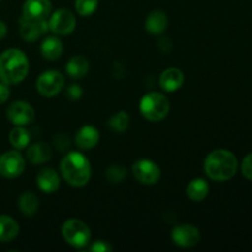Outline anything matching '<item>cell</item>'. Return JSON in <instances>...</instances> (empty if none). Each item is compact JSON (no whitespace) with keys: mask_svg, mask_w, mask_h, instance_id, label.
<instances>
[{"mask_svg":"<svg viewBox=\"0 0 252 252\" xmlns=\"http://www.w3.org/2000/svg\"><path fill=\"white\" fill-rule=\"evenodd\" d=\"M25 170V159L16 150L2 153L0 155V175L6 179L19 177Z\"/></svg>","mask_w":252,"mask_h":252,"instance_id":"8","label":"cell"},{"mask_svg":"<svg viewBox=\"0 0 252 252\" xmlns=\"http://www.w3.org/2000/svg\"><path fill=\"white\" fill-rule=\"evenodd\" d=\"M62 235L69 245L84 248L90 243L91 231L84 221L79 219H68L62 226Z\"/></svg>","mask_w":252,"mask_h":252,"instance_id":"5","label":"cell"},{"mask_svg":"<svg viewBox=\"0 0 252 252\" xmlns=\"http://www.w3.org/2000/svg\"><path fill=\"white\" fill-rule=\"evenodd\" d=\"M66 73L73 79H81L88 74L89 61L83 56H74L69 59L65 68Z\"/></svg>","mask_w":252,"mask_h":252,"instance_id":"20","label":"cell"},{"mask_svg":"<svg viewBox=\"0 0 252 252\" xmlns=\"http://www.w3.org/2000/svg\"><path fill=\"white\" fill-rule=\"evenodd\" d=\"M53 140L56 147L58 148L61 152H65V150L69 149V147H70V138H69L66 134H64V133H59V134H57L56 137L53 138Z\"/></svg>","mask_w":252,"mask_h":252,"instance_id":"28","label":"cell"},{"mask_svg":"<svg viewBox=\"0 0 252 252\" xmlns=\"http://www.w3.org/2000/svg\"><path fill=\"white\" fill-rule=\"evenodd\" d=\"M98 0H76L75 9L80 16H90L97 9Z\"/></svg>","mask_w":252,"mask_h":252,"instance_id":"27","label":"cell"},{"mask_svg":"<svg viewBox=\"0 0 252 252\" xmlns=\"http://www.w3.org/2000/svg\"><path fill=\"white\" fill-rule=\"evenodd\" d=\"M19 208L22 212L24 216L32 217L38 209V197L31 191L24 192L21 196L19 197Z\"/></svg>","mask_w":252,"mask_h":252,"instance_id":"23","label":"cell"},{"mask_svg":"<svg viewBox=\"0 0 252 252\" xmlns=\"http://www.w3.org/2000/svg\"><path fill=\"white\" fill-rule=\"evenodd\" d=\"M7 33V26L5 25V22L0 21V39L4 38Z\"/></svg>","mask_w":252,"mask_h":252,"instance_id":"33","label":"cell"},{"mask_svg":"<svg viewBox=\"0 0 252 252\" xmlns=\"http://www.w3.org/2000/svg\"><path fill=\"white\" fill-rule=\"evenodd\" d=\"M48 26L57 36H66L75 30L76 19L70 10L59 9L51 16Z\"/></svg>","mask_w":252,"mask_h":252,"instance_id":"7","label":"cell"},{"mask_svg":"<svg viewBox=\"0 0 252 252\" xmlns=\"http://www.w3.org/2000/svg\"><path fill=\"white\" fill-rule=\"evenodd\" d=\"M98 139H100L98 130L93 126H84L75 135L76 145L80 149H93L98 143Z\"/></svg>","mask_w":252,"mask_h":252,"instance_id":"16","label":"cell"},{"mask_svg":"<svg viewBox=\"0 0 252 252\" xmlns=\"http://www.w3.org/2000/svg\"><path fill=\"white\" fill-rule=\"evenodd\" d=\"M63 53V43L56 36H49L42 42L41 54L47 61H56Z\"/></svg>","mask_w":252,"mask_h":252,"instance_id":"19","label":"cell"},{"mask_svg":"<svg viewBox=\"0 0 252 252\" xmlns=\"http://www.w3.org/2000/svg\"><path fill=\"white\" fill-rule=\"evenodd\" d=\"M30 133L22 126H15L9 134V142L15 149H25L30 144Z\"/></svg>","mask_w":252,"mask_h":252,"instance_id":"24","label":"cell"},{"mask_svg":"<svg viewBox=\"0 0 252 252\" xmlns=\"http://www.w3.org/2000/svg\"><path fill=\"white\" fill-rule=\"evenodd\" d=\"M187 197L193 202H202L209 193V186L206 180L194 179L186 189Z\"/></svg>","mask_w":252,"mask_h":252,"instance_id":"21","label":"cell"},{"mask_svg":"<svg viewBox=\"0 0 252 252\" xmlns=\"http://www.w3.org/2000/svg\"><path fill=\"white\" fill-rule=\"evenodd\" d=\"M51 11L49 0H26L22 6V16L30 20H47Z\"/></svg>","mask_w":252,"mask_h":252,"instance_id":"13","label":"cell"},{"mask_svg":"<svg viewBox=\"0 0 252 252\" xmlns=\"http://www.w3.org/2000/svg\"><path fill=\"white\" fill-rule=\"evenodd\" d=\"M6 117L12 125L25 127L33 122L34 110L26 101H15L7 107Z\"/></svg>","mask_w":252,"mask_h":252,"instance_id":"10","label":"cell"},{"mask_svg":"<svg viewBox=\"0 0 252 252\" xmlns=\"http://www.w3.org/2000/svg\"><path fill=\"white\" fill-rule=\"evenodd\" d=\"M185 75L180 69L177 68H169L165 71H162L160 75L159 83L162 90L167 91V93H172L176 91L184 85Z\"/></svg>","mask_w":252,"mask_h":252,"instance_id":"14","label":"cell"},{"mask_svg":"<svg viewBox=\"0 0 252 252\" xmlns=\"http://www.w3.org/2000/svg\"><path fill=\"white\" fill-rule=\"evenodd\" d=\"M126 176H127V170L121 165H111L106 171V179L111 184H120L126 179Z\"/></svg>","mask_w":252,"mask_h":252,"instance_id":"26","label":"cell"},{"mask_svg":"<svg viewBox=\"0 0 252 252\" xmlns=\"http://www.w3.org/2000/svg\"><path fill=\"white\" fill-rule=\"evenodd\" d=\"M53 155L51 147L46 143H36L27 149V159L31 164L41 165L49 161Z\"/></svg>","mask_w":252,"mask_h":252,"instance_id":"18","label":"cell"},{"mask_svg":"<svg viewBox=\"0 0 252 252\" xmlns=\"http://www.w3.org/2000/svg\"><path fill=\"white\" fill-rule=\"evenodd\" d=\"M37 185L41 191L46 192V193H54L59 189L61 181H59L57 171L47 167V169L41 170L37 175Z\"/></svg>","mask_w":252,"mask_h":252,"instance_id":"15","label":"cell"},{"mask_svg":"<svg viewBox=\"0 0 252 252\" xmlns=\"http://www.w3.org/2000/svg\"><path fill=\"white\" fill-rule=\"evenodd\" d=\"M172 241L181 248H192L196 246L201 240V233L198 229L191 224H182L172 229Z\"/></svg>","mask_w":252,"mask_h":252,"instance_id":"11","label":"cell"},{"mask_svg":"<svg viewBox=\"0 0 252 252\" xmlns=\"http://www.w3.org/2000/svg\"><path fill=\"white\" fill-rule=\"evenodd\" d=\"M10 97V89L9 85L2 81H0V105L5 103L7 101V98Z\"/></svg>","mask_w":252,"mask_h":252,"instance_id":"32","label":"cell"},{"mask_svg":"<svg viewBox=\"0 0 252 252\" xmlns=\"http://www.w3.org/2000/svg\"><path fill=\"white\" fill-rule=\"evenodd\" d=\"M133 176L143 185H155L160 180L161 172L154 161L148 159L138 160L132 167Z\"/></svg>","mask_w":252,"mask_h":252,"instance_id":"9","label":"cell"},{"mask_svg":"<svg viewBox=\"0 0 252 252\" xmlns=\"http://www.w3.org/2000/svg\"><path fill=\"white\" fill-rule=\"evenodd\" d=\"M204 171L213 181H228L238 171V159L229 150H213L204 160Z\"/></svg>","mask_w":252,"mask_h":252,"instance_id":"2","label":"cell"},{"mask_svg":"<svg viewBox=\"0 0 252 252\" xmlns=\"http://www.w3.org/2000/svg\"><path fill=\"white\" fill-rule=\"evenodd\" d=\"M241 171L246 179L252 181V153L244 158L243 164H241Z\"/></svg>","mask_w":252,"mask_h":252,"instance_id":"29","label":"cell"},{"mask_svg":"<svg viewBox=\"0 0 252 252\" xmlns=\"http://www.w3.org/2000/svg\"><path fill=\"white\" fill-rule=\"evenodd\" d=\"M29 59L26 54L16 48L6 49L0 54V81L15 85L29 74Z\"/></svg>","mask_w":252,"mask_h":252,"instance_id":"1","label":"cell"},{"mask_svg":"<svg viewBox=\"0 0 252 252\" xmlns=\"http://www.w3.org/2000/svg\"><path fill=\"white\" fill-rule=\"evenodd\" d=\"M81 95H83V89L76 85V84H73V85L68 86V89H66V96L70 100H79Z\"/></svg>","mask_w":252,"mask_h":252,"instance_id":"30","label":"cell"},{"mask_svg":"<svg viewBox=\"0 0 252 252\" xmlns=\"http://www.w3.org/2000/svg\"><path fill=\"white\" fill-rule=\"evenodd\" d=\"M166 26L167 16L161 10H154V11H152L148 15L147 20H145V30L150 34H154V36L161 34L166 30Z\"/></svg>","mask_w":252,"mask_h":252,"instance_id":"17","label":"cell"},{"mask_svg":"<svg viewBox=\"0 0 252 252\" xmlns=\"http://www.w3.org/2000/svg\"><path fill=\"white\" fill-rule=\"evenodd\" d=\"M89 250L93 252H108L112 250V246H111L108 243H106V241L98 240V241H95V243L89 248Z\"/></svg>","mask_w":252,"mask_h":252,"instance_id":"31","label":"cell"},{"mask_svg":"<svg viewBox=\"0 0 252 252\" xmlns=\"http://www.w3.org/2000/svg\"><path fill=\"white\" fill-rule=\"evenodd\" d=\"M49 30L47 20H30L20 17V34L27 42H34Z\"/></svg>","mask_w":252,"mask_h":252,"instance_id":"12","label":"cell"},{"mask_svg":"<svg viewBox=\"0 0 252 252\" xmlns=\"http://www.w3.org/2000/svg\"><path fill=\"white\" fill-rule=\"evenodd\" d=\"M130 122V118L128 116V113L126 111H120L118 113L113 115L112 117L108 121V126H110L111 129L116 133H122L125 132L128 128Z\"/></svg>","mask_w":252,"mask_h":252,"instance_id":"25","label":"cell"},{"mask_svg":"<svg viewBox=\"0 0 252 252\" xmlns=\"http://www.w3.org/2000/svg\"><path fill=\"white\" fill-rule=\"evenodd\" d=\"M64 86V76L57 70L43 71L36 83L37 91L44 97H53L58 95Z\"/></svg>","mask_w":252,"mask_h":252,"instance_id":"6","label":"cell"},{"mask_svg":"<svg viewBox=\"0 0 252 252\" xmlns=\"http://www.w3.org/2000/svg\"><path fill=\"white\" fill-rule=\"evenodd\" d=\"M140 113L144 118L152 122H159L164 120L170 111L169 98L160 93L147 94L140 100Z\"/></svg>","mask_w":252,"mask_h":252,"instance_id":"4","label":"cell"},{"mask_svg":"<svg viewBox=\"0 0 252 252\" xmlns=\"http://www.w3.org/2000/svg\"><path fill=\"white\" fill-rule=\"evenodd\" d=\"M19 224L7 216H0V241L7 243L19 235Z\"/></svg>","mask_w":252,"mask_h":252,"instance_id":"22","label":"cell"},{"mask_svg":"<svg viewBox=\"0 0 252 252\" xmlns=\"http://www.w3.org/2000/svg\"><path fill=\"white\" fill-rule=\"evenodd\" d=\"M61 172L63 179L70 186L83 187L90 180V162L81 153L70 152L62 159Z\"/></svg>","mask_w":252,"mask_h":252,"instance_id":"3","label":"cell"}]
</instances>
